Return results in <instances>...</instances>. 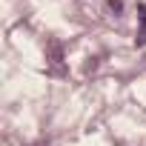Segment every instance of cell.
I'll use <instances>...</instances> for the list:
<instances>
[{
  "mask_svg": "<svg viewBox=\"0 0 146 146\" xmlns=\"http://www.w3.org/2000/svg\"><path fill=\"white\" fill-rule=\"evenodd\" d=\"M140 17H143V32L137 35V46H143V43H146V6H140Z\"/></svg>",
  "mask_w": 146,
  "mask_h": 146,
  "instance_id": "obj_1",
  "label": "cell"
}]
</instances>
